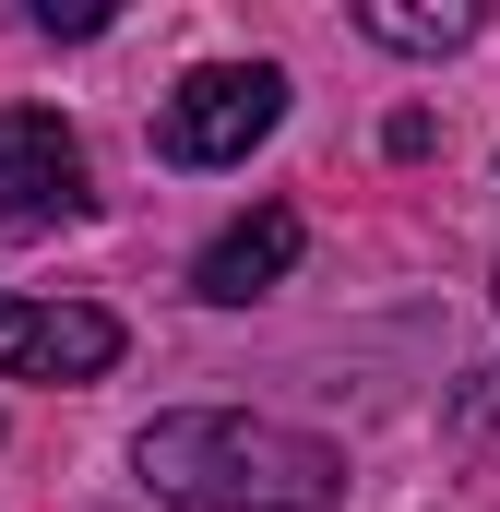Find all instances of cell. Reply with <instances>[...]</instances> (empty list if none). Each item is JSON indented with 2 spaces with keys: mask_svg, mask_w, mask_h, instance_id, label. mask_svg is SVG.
Masks as SVG:
<instances>
[{
  "mask_svg": "<svg viewBox=\"0 0 500 512\" xmlns=\"http://www.w3.org/2000/svg\"><path fill=\"white\" fill-rule=\"evenodd\" d=\"M96 24H108L96 0H36V36H96Z\"/></svg>",
  "mask_w": 500,
  "mask_h": 512,
  "instance_id": "7",
  "label": "cell"
},
{
  "mask_svg": "<svg viewBox=\"0 0 500 512\" xmlns=\"http://www.w3.org/2000/svg\"><path fill=\"white\" fill-rule=\"evenodd\" d=\"M358 36L370 48H405V60H441V48L489 36V12L477 0H358Z\"/></svg>",
  "mask_w": 500,
  "mask_h": 512,
  "instance_id": "6",
  "label": "cell"
},
{
  "mask_svg": "<svg viewBox=\"0 0 500 512\" xmlns=\"http://www.w3.org/2000/svg\"><path fill=\"white\" fill-rule=\"evenodd\" d=\"M298 239H310V227H298V203H262V215H239L215 251L191 262V298H215V310H250L262 286H286V274H298Z\"/></svg>",
  "mask_w": 500,
  "mask_h": 512,
  "instance_id": "5",
  "label": "cell"
},
{
  "mask_svg": "<svg viewBox=\"0 0 500 512\" xmlns=\"http://www.w3.org/2000/svg\"><path fill=\"white\" fill-rule=\"evenodd\" d=\"M274 120H286V72H274V60H203V72L155 108V155H167V167H239Z\"/></svg>",
  "mask_w": 500,
  "mask_h": 512,
  "instance_id": "2",
  "label": "cell"
},
{
  "mask_svg": "<svg viewBox=\"0 0 500 512\" xmlns=\"http://www.w3.org/2000/svg\"><path fill=\"white\" fill-rule=\"evenodd\" d=\"M143 489L179 512H334L346 501V453L322 429L286 417H239V405H179L131 441Z\"/></svg>",
  "mask_w": 500,
  "mask_h": 512,
  "instance_id": "1",
  "label": "cell"
},
{
  "mask_svg": "<svg viewBox=\"0 0 500 512\" xmlns=\"http://www.w3.org/2000/svg\"><path fill=\"white\" fill-rule=\"evenodd\" d=\"M120 310L96 298H0V382H108Z\"/></svg>",
  "mask_w": 500,
  "mask_h": 512,
  "instance_id": "4",
  "label": "cell"
},
{
  "mask_svg": "<svg viewBox=\"0 0 500 512\" xmlns=\"http://www.w3.org/2000/svg\"><path fill=\"white\" fill-rule=\"evenodd\" d=\"M96 215V179H84V143L60 108H0V239H48V227H84Z\"/></svg>",
  "mask_w": 500,
  "mask_h": 512,
  "instance_id": "3",
  "label": "cell"
}]
</instances>
